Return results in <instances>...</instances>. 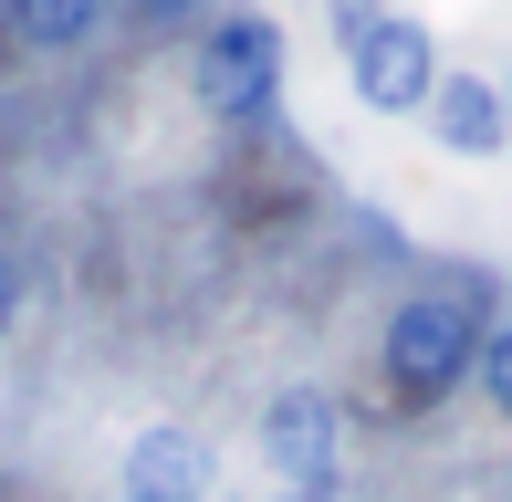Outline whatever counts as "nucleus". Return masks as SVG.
I'll return each instance as SVG.
<instances>
[{
	"instance_id": "nucleus-1",
	"label": "nucleus",
	"mask_w": 512,
	"mask_h": 502,
	"mask_svg": "<svg viewBox=\"0 0 512 502\" xmlns=\"http://www.w3.org/2000/svg\"><path fill=\"white\" fill-rule=\"evenodd\" d=\"M471 356H481L471 293H408V304L387 314L377 367H387V398H398V408H439L460 377H471Z\"/></svg>"
},
{
	"instance_id": "nucleus-2",
	"label": "nucleus",
	"mask_w": 512,
	"mask_h": 502,
	"mask_svg": "<svg viewBox=\"0 0 512 502\" xmlns=\"http://www.w3.org/2000/svg\"><path fill=\"white\" fill-rule=\"evenodd\" d=\"M345 84H356L377 116H418V105L439 95V42H429V21L345 0Z\"/></svg>"
},
{
	"instance_id": "nucleus-3",
	"label": "nucleus",
	"mask_w": 512,
	"mask_h": 502,
	"mask_svg": "<svg viewBox=\"0 0 512 502\" xmlns=\"http://www.w3.org/2000/svg\"><path fill=\"white\" fill-rule=\"evenodd\" d=\"M189 84H199L209 116H230V126L272 116V95H283V32L262 11H220L199 32V53H189Z\"/></svg>"
},
{
	"instance_id": "nucleus-4",
	"label": "nucleus",
	"mask_w": 512,
	"mask_h": 502,
	"mask_svg": "<svg viewBox=\"0 0 512 502\" xmlns=\"http://www.w3.org/2000/svg\"><path fill=\"white\" fill-rule=\"evenodd\" d=\"M262 461L304 502H324V482H335V398H324V387H283V398L262 408Z\"/></svg>"
},
{
	"instance_id": "nucleus-5",
	"label": "nucleus",
	"mask_w": 512,
	"mask_h": 502,
	"mask_svg": "<svg viewBox=\"0 0 512 502\" xmlns=\"http://www.w3.org/2000/svg\"><path fill=\"white\" fill-rule=\"evenodd\" d=\"M115 492L126 502H199L209 492V440L199 429H136L126 440V461H115Z\"/></svg>"
},
{
	"instance_id": "nucleus-6",
	"label": "nucleus",
	"mask_w": 512,
	"mask_h": 502,
	"mask_svg": "<svg viewBox=\"0 0 512 502\" xmlns=\"http://www.w3.org/2000/svg\"><path fill=\"white\" fill-rule=\"evenodd\" d=\"M418 116H429V136H439L450 157H502V147H512V126H502V95H492L481 74H450L429 105H418Z\"/></svg>"
},
{
	"instance_id": "nucleus-7",
	"label": "nucleus",
	"mask_w": 512,
	"mask_h": 502,
	"mask_svg": "<svg viewBox=\"0 0 512 502\" xmlns=\"http://www.w3.org/2000/svg\"><path fill=\"white\" fill-rule=\"evenodd\" d=\"M0 11H11V42H32V53H84L105 0H0Z\"/></svg>"
},
{
	"instance_id": "nucleus-8",
	"label": "nucleus",
	"mask_w": 512,
	"mask_h": 502,
	"mask_svg": "<svg viewBox=\"0 0 512 502\" xmlns=\"http://www.w3.org/2000/svg\"><path fill=\"white\" fill-rule=\"evenodd\" d=\"M471 377H481V398H492L502 419H512V325H492V335H481V356H471Z\"/></svg>"
},
{
	"instance_id": "nucleus-9",
	"label": "nucleus",
	"mask_w": 512,
	"mask_h": 502,
	"mask_svg": "<svg viewBox=\"0 0 512 502\" xmlns=\"http://www.w3.org/2000/svg\"><path fill=\"white\" fill-rule=\"evenodd\" d=\"M11 314H21V272H11V251H0V335H11Z\"/></svg>"
},
{
	"instance_id": "nucleus-10",
	"label": "nucleus",
	"mask_w": 512,
	"mask_h": 502,
	"mask_svg": "<svg viewBox=\"0 0 512 502\" xmlns=\"http://www.w3.org/2000/svg\"><path fill=\"white\" fill-rule=\"evenodd\" d=\"M492 95H502V126H512V74H502V84H492Z\"/></svg>"
},
{
	"instance_id": "nucleus-11",
	"label": "nucleus",
	"mask_w": 512,
	"mask_h": 502,
	"mask_svg": "<svg viewBox=\"0 0 512 502\" xmlns=\"http://www.w3.org/2000/svg\"><path fill=\"white\" fill-rule=\"evenodd\" d=\"M0 502H11V492H0Z\"/></svg>"
},
{
	"instance_id": "nucleus-12",
	"label": "nucleus",
	"mask_w": 512,
	"mask_h": 502,
	"mask_svg": "<svg viewBox=\"0 0 512 502\" xmlns=\"http://www.w3.org/2000/svg\"><path fill=\"white\" fill-rule=\"evenodd\" d=\"M293 502H304V492H293Z\"/></svg>"
}]
</instances>
